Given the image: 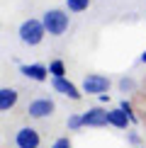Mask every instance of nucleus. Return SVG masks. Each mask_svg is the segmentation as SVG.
Here are the masks:
<instances>
[{
	"label": "nucleus",
	"mask_w": 146,
	"mask_h": 148,
	"mask_svg": "<svg viewBox=\"0 0 146 148\" xmlns=\"http://www.w3.org/2000/svg\"><path fill=\"white\" fill-rule=\"evenodd\" d=\"M41 22L46 27V34L49 36H61L68 32L71 27V17H68V10H61V8H51L41 15Z\"/></svg>",
	"instance_id": "f257e3e1"
},
{
	"label": "nucleus",
	"mask_w": 146,
	"mask_h": 148,
	"mask_svg": "<svg viewBox=\"0 0 146 148\" xmlns=\"http://www.w3.org/2000/svg\"><path fill=\"white\" fill-rule=\"evenodd\" d=\"M17 36H20V41H22V44H27V46H39L41 41H44V36H46V27H44V22H41V20L29 17V20H24L20 24Z\"/></svg>",
	"instance_id": "f03ea898"
},
{
	"label": "nucleus",
	"mask_w": 146,
	"mask_h": 148,
	"mask_svg": "<svg viewBox=\"0 0 146 148\" xmlns=\"http://www.w3.org/2000/svg\"><path fill=\"white\" fill-rule=\"evenodd\" d=\"M81 88H83L85 95H105V92H110V88H112V80L107 75H100V73H88V75L83 78Z\"/></svg>",
	"instance_id": "7ed1b4c3"
},
{
	"label": "nucleus",
	"mask_w": 146,
	"mask_h": 148,
	"mask_svg": "<svg viewBox=\"0 0 146 148\" xmlns=\"http://www.w3.org/2000/svg\"><path fill=\"white\" fill-rule=\"evenodd\" d=\"M56 112V104H54L51 97H34L32 102L27 104V114L32 119H46Z\"/></svg>",
	"instance_id": "20e7f679"
},
{
	"label": "nucleus",
	"mask_w": 146,
	"mask_h": 148,
	"mask_svg": "<svg viewBox=\"0 0 146 148\" xmlns=\"http://www.w3.org/2000/svg\"><path fill=\"white\" fill-rule=\"evenodd\" d=\"M15 146L17 148H39L41 146V136L34 126H22L15 134Z\"/></svg>",
	"instance_id": "39448f33"
},
{
	"label": "nucleus",
	"mask_w": 146,
	"mask_h": 148,
	"mask_svg": "<svg viewBox=\"0 0 146 148\" xmlns=\"http://www.w3.org/2000/svg\"><path fill=\"white\" fill-rule=\"evenodd\" d=\"M83 126L88 129H102L110 126V116L105 107H90L88 112H83Z\"/></svg>",
	"instance_id": "423d86ee"
},
{
	"label": "nucleus",
	"mask_w": 146,
	"mask_h": 148,
	"mask_svg": "<svg viewBox=\"0 0 146 148\" xmlns=\"http://www.w3.org/2000/svg\"><path fill=\"white\" fill-rule=\"evenodd\" d=\"M20 73L24 78L34 80V83H46V80L51 78L49 66H41V63H20Z\"/></svg>",
	"instance_id": "0eeeda50"
},
{
	"label": "nucleus",
	"mask_w": 146,
	"mask_h": 148,
	"mask_svg": "<svg viewBox=\"0 0 146 148\" xmlns=\"http://www.w3.org/2000/svg\"><path fill=\"white\" fill-rule=\"evenodd\" d=\"M51 88L59 92V95H63V97H68V100H73V102H78L81 100V88L78 85H73L68 78H51Z\"/></svg>",
	"instance_id": "6e6552de"
},
{
	"label": "nucleus",
	"mask_w": 146,
	"mask_h": 148,
	"mask_svg": "<svg viewBox=\"0 0 146 148\" xmlns=\"http://www.w3.org/2000/svg\"><path fill=\"white\" fill-rule=\"evenodd\" d=\"M107 116H110V126H114V129H119V131H129V116H127L124 112H122L119 107H112V109H107Z\"/></svg>",
	"instance_id": "1a4fd4ad"
},
{
	"label": "nucleus",
	"mask_w": 146,
	"mask_h": 148,
	"mask_svg": "<svg viewBox=\"0 0 146 148\" xmlns=\"http://www.w3.org/2000/svg\"><path fill=\"white\" fill-rule=\"evenodd\" d=\"M17 90L15 88H0V112H10L17 104Z\"/></svg>",
	"instance_id": "9d476101"
},
{
	"label": "nucleus",
	"mask_w": 146,
	"mask_h": 148,
	"mask_svg": "<svg viewBox=\"0 0 146 148\" xmlns=\"http://www.w3.org/2000/svg\"><path fill=\"white\" fill-rule=\"evenodd\" d=\"M49 73H51V78H66V63L61 58L49 61Z\"/></svg>",
	"instance_id": "9b49d317"
},
{
	"label": "nucleus",
	"mask_w": 146,
	"mask_h": 148,
	"mask_svg": "<svg viewBox=\"0 0 146 148\" xmlns=\"http://www.w3.org/2000/svg\"><path fill=\"white\" fill-rule=\"evenodd\" d=\"M90 8V0H66V10L68 12H85Z\"/></svg>",
	"instance_id": "f8f14e48"
},
{
	"label": "nucleus",
	"mask_w": 146,
	"mask_h": 148,
	"mask_svg": "<svg viewBox=\"0 0 146 148\" xmlns=\"http://www.w3.org/2000/svg\"><path fill=\"white\" fill-rule=\"evenodd\" d=\"M66 129H68V131H81V129H85L83 126V114H68Z\"/></svg>",
	"instance_id": "ddd939ff"
},
{
	"label": "nucleus",
	"mask_w": 146,
	"mask_h": 148,
	"mask_svg": "<svg viewBox=\"0 0 146 148\" xmlns=\"http://www.w3.org/2000/svg\"><path fill=\"white\" fill-rule=\"evenodd\" d=\"M117 88H119V92H124V95H127V92H132L134 88H136V83H134L132 75H122L117 80Z\"/></svg>",
	"instance_id": "4468645a"
},
{
	"label": "nucleus",
	"mask_w": 146,
	"mask_h": 148,
	"mask_svg": "<svg viewBox=\"0 0 146 148\" xmlns=\"http://www.w3.org/2000/svg\"><path fill=\"white\" fill-rule=\"evenodd\" d=\"M117 107H119L127 116H129V121H132V124H136V114H134V107H132V102H129V100H122Z\"/></svg>",
	"instance_id": "2eb2a0df"
},
{
	"label": "nucleus",
	"mask_w": 146,
	"mask_h": 148,
	"mask_svg": "<svg viewBox=\"0 0 146 148\" xmlns=\"http://www.w3.org/2000/svg\"><path fill=\"white\" fill-rule=\"evenodd\" d=\"M51 148H73V143H71L68 136H61V138H56V141L51 143Z\"/></svg>",
	"instance_id": "dca6fc26"
},
{
	"label": "nucleus",
	"mask_w": 146,
	"mask_h": 148,
	"mask_svg": "<svg viewBox=\"0 0 146 148\" xmlns=\"http://www.w3.org/2000/svg\"><path fill=\"white\" fill-rule=\"evenodd\" d=\"M127 143H132V146H141V136H139L136 131H127Z\"/></svg>",
	"instance_id": "f3484780"
},
{
	"label": "nucleus",
	"mask_w": 146,
	"mask_h": 148,
	"mask_svg": "<svg viewBox=\"0 0 146 148\" xmlns=\"http://www.w3.org/2000/svg\"><path fill=\"white\" fill-rule=\"evenodd\" d=\"M97 100H100V104H105V102H110V95L105 92V95H97Z\"/></svg>",
	"instance_id": "a211bd4d"
},
{
	"label": "nucleus",
	"mask_w": 146,
	"mask_h": 148,
	"mask_svg": "<svg viewBox=\"0 0 146 148\" xmlns=\"http://www.w3.org/2000/svg\"><path fill=\"white\" fill-rule=\"evenodd\" d=\"M139 63H144V66H146V49L141 51V56H139Z\"/></svg>",
	"instance_id": "6ab92c4d"
},
{
	"label": "nucleus",
	"mask_w": 146,
	"mask_h": 148,
	"mask_svg": "<svg viewBox=\"0 0 146 148\" xmlns=\"http://www.w3.org/2000/svg\"><path fill=\"white\" fill-rule=\"evenodd\" d=\"M139 148H146V146H139Z\"/></svg>",
	"instance_id": "aec40b11"
}]
</instances>
